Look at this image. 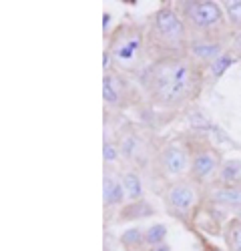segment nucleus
<instances>
[{"label":"nucleus","mask_w":241,"mask_h":251,"mask_svg":"<svg viewBox=\"0 0 241 251\" xmlns=\"http://www.w3.org/2000/svg\"><path fill=\"white\" fill-rule=\"evenodd\" d=\"M141 85L153 107L179 111L199 99L205 73L189 56H169L149 62L141 75Z\"/></svg>","instance_id":"1"},{"label":"nucleus","mask_w":241,"mask_h":251,"mask_svg":"<svg viewBox=\"0 0 241 251\" xmlns=\"http://www.w3.org/2000/svg\"><path fill=\"white\" fill-rule=\"evenodd\" d=\"M147 56L149 62L169 56H187L189 32L175 2H163L147 20Z\"/></svg>","instance_id":"2"},{"label":"nucleus","mask_w":241,"mask_h":251,"mask_svg":"<svg viewBox=\"0 0 241 251\" xmlns=\"http://www.w3.org/2000/svg\"><path fill=\"white\" fill-rule=\"evenodd\" d=\"M175 8L183 18L191 40H217L233 36L221 2H215V0H179L175 2Z\"/></svg>","instance_id":"3"},{"label":"nucleus","mask_w":241,"mask_h":251,"mask_svg":"<svg viewBox=\"0 0 241 251\" xmlns=\"http://www.w3.org/2000/svg\"><path fill=\"white\" fill-rule=\"evenodd\" d=\"M107 52L113 58L115 71L129 75V73H141L147 67V26L137 23H119L115 30L109 36Z\"/></svg>","instance_id":"4"},{"label":"nucleus","mask_w":241,"mask_h":251,"mask_svg":"<svg viewBox=\"0 0 241 251\" xmlns=\"http://www.w3.org/2000/svg\"><path fill=\"white\" fill-rule=\"evenodd\" d=\"M201 187L195 185L189 179L173 181L167 185V189L163 191V203L165 209L177 219L187 223L189 227L193 225V219L197 217V211L201 207Z\"/></svg>","instance_id":"5"},{"label":"nucleus","mask_w":241,"mask_h":251,"mask_svg":"<svg viewBox=\"0 0 241 251\" xmlns=\"http://www.w3.org/2000/svg\"><path fill=\"white\" fill-rule=\"evenodd\" d=\"M189 165H191V145L189 143L181 139H171L159 147L157 169L165 179H171V183L187 179Z\"/></svg>","instance_id":"6"},{"label":"nucleus","mask_w":241,"mask_h":251,"mask_svg":"<svg viewBox=\"0 0 241 251\" xmlns=\"http://www.w3.org/2000/svg\"><path fill=\"white\" fill-rule=\"evenodd\" d=\"M221 163H223V157L213 145L209 143L191 145V165L187 179L199 187H211L217 179Z\"/></svg>","instance_id":"7"},{"label":"nucleus","mask_w":241,"mask_h":251,"mask_svg":"<svg viewBox=\"0 0 241 251\" xmlns=\"http://www.w3.org/2000/svg\"><path fill=\"white\" fill-rule=\"evenodd\" d=\"M103 100L109 111L125 109L131 100V85L123 73L111 71L103 76Z\"/></svg>","instance_id":"8"},{"label":"nucleus","mask_w":241,"mask_h":251,"mask_svg":"<svg viewBox=\"0 0 241 251\" xmlns=\"http://www.w3.org/2000/svg\"><path fill=\"white\" fill-rule=\"evenodd\" d=\"M103 201H105L107 209L123 207L127 203V195H125L123 181H120V173L115 171V167H107V169H105V177H103Z\"/></svg>","instance_id":"9"},{"label":"nucleus","mask_w":241,"mask_h":251,"mask_svg":"<svg viewBox=\"0 0 241 251\" xmlns=\"http://www.w3.org/2000/svg\"><path fill=\"white\" fill-rule=\"evenodd\" d=\"M205 201L219 205V207H229L237 209V213L241 211V185H211L207 187Z\"/></svg>","instance_id":"10"},{"label":"nucleus","mask_w":241,"mask_h":251,"mask_svg":"<svg viewBox=\"0 0 241 251\" xmlns=\"http://www.w3.org/2000/svg\"><path fill=\"white\" fill-rule=\"evenodd\" d=\"M213 185H227V187L241 185V159H235V157L223 159Z\"/></svg>","instance_id":"11"},{"label":"nucleus","mask_w":241,"mask_h":251,"mask_svg":"<svg viewBox=\"0 0 241 251\" xmlns=\"http://www.w3.org/2000/svg\"><path fill=\"white\" fill-rule=\"evenodd\" d=\"M120 181L125 187V195H127V203L133 201H141L145 199V187H143V179H141L137 169H127L120 173Z\"/></svg>","instance_id":"12"},{"label":"nucleus","mask_w":241,"mask_h":251,"mask_svg":"<svg viewBox=\"0 0 241 251\" xmlns=\"http://www.w3.org/2000/svg\"><path fill=\"white\" fill-rule=\"evenodd\" d=\"M239 58H241V54H239L235 49H231V47H229V49H227V50H225L223 54H221V56L213 62V65L205 71V80H207V78H209L211 82L219 80L221 76H223V75L231 69V65H235V62H237Z\"/></svg>","instance_id":"13"},{"label":"nucleus","mask_w":241,"mask_h":251,"mask_svg":"<svg viewBox=\"0 0 241 251\" xmlns=\"http://www.w3.org/2000/svg\"><path fill=\"white\" fill-rule=\"evenodd\" d=\"M155 213V209L145 201H133V203H125L120 207V213H119V221H131V219H145L151 217Z\"/></svg>","instance_id":"14"},{"label":"nucleus","mask_w":241,"mask_h":251,"mask_svg":"<svg viewBox=\"0 0 241 251\" xmlns=\"http://www.w3.org/2000/svg\"><path fill=\"white\" fill-rule=\"evenodd\" d=\"M119 243L125 247V251H147L145 245V229L141 227H129L119 237Z\"/></svg>","instance_id":"15"},{"label":"nucleus","mask_w":241,"mask_h":251,"mask_svg":"<svg viewBox=\"0 0 241 251\" xmlns=\"http://www.w3.org/2000/svg\"><path fill=\"white\" fill-rule=\"evenodd\" d=\"M223 241L227 251H241V217H231L223 225Z\"/></svg>","instance_id":"16"},{"label":"nucleus","mask_w":241,"mask_h":251,"mask_svg":"<svg viewBox=\"0 0 241 251\" xmlns=\"http://www.w3.org/2000/svg\"><path fill=\"white\" fill-rule=\"evenodd\" d=\"M221 6L225 10V18L231 32L241 36V0H225V2H221Z\"/></svg>","instance_id":"17"},{"label":"nucleus","mask_w":241,"mask_h":251,"mask_svg":"<svg viewBox=\"0 0 241 251\" xmlns=\"http://www.w3.org/2000/svg\"><path fill=\"white\" fill-rule=\"evenodd\" d=\"M167 235H169V227L165 223H153L145 229V245L147 249H153L157 245L167 243Z\"/></svg>","instance_id":"18"},{"label":"nucleus","mask_w":241,"mask_h":251,"mask_svg":"<svg viewBox=\"0 0 241 251\" xmlns=\"http://www.w3.org/2000/svg\"><path fill=\"white\" fill-rule=\"evenodd\" d=\"M117 143H119V149H120V157H123L125 161H133L135 157H137V151H139V139H137V135L135 133H123L119 139H117Z\"/></svg>","instance_id":"19"},{"label":"nucleus","mask_w":241,"mask_h":251,"mask_svg":"<svg viewBox=\"0 0 241 251\" xmlns=\"http://www.w3.org/2000/svg\"><path fill=\"white\" fill-rule=\"evenodd\" d=\"M103 159L107 163V167H113L117 161H120V149H119V143L113 141V139H107L103 143Z\"/></svg>","instance_id":"20"},{"label":"nucleus","mask_w":241,"mask_h":251,"mask_svg":"<svg viewBox=\"0 0 241 251\" xmlns=\"http://www.w3.org/2000/svg\"><path fill=\"white\" fill-rule=\"evenodd\" d=\"M195 235H197V239H199V243H201V251H223V249H219L215 243H211L203 233H199V231H197Z\"/></svg>","instance_id":"21"},{"label":"nucleus","mask_w":241,"mask_h":251,"mask_svg":"<svg viewBox=\"0 0 241 251\" xmlns=\"http://www.w3.org/2000/svg\"><path fill=\"white\" fill-rule=\"evenodd\" d=\"M147 251H171V245L169 243H163V245H157V247L147 249Z\"/></svg>","instance_id":"22"},{"label":"nucleus","mask_w":241,"mask_h":251,"mask_svg":"<svg viewBox=\"0 0 241 251\" xmlns=\"http://www.w3.org/2000/svg\"><path fill=\"white\" fill-rule=\"evenodd\" d=\"M237 217H241V211H239V215H237Z\"/></svg>","instance_id":"23"}]
</instances>
